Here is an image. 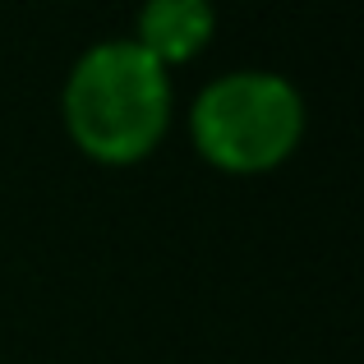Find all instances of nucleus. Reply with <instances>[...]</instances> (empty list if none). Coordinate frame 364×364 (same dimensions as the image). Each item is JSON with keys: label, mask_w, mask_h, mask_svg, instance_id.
<instances>
[{"label": "nucleus", "mask_w": 364, "mask_h": 364, "mask_svg": "<svg viewBox=\"0 0 364 364\" xmlns=\"http://www.w3.org/2000/svg\"><path fill=\"white\" fill-rule=\"evenodd\" d=\"M65 129L83 157L134 166L171 129V74L139 42H97L65 79Z\"/></svg>", "instance_id": "1"}, {"label": "nucleus", "mask_w": 364, "mask_h": 364, "mask_svg": "<svg viewBox=\"0 0 364 364\" xmlns=\"http://www.w3.org/2000/svg\"><path fill=\"white\" fill-rule=\"evenodd\" d=\"M189 134L203 161L231 176L272 171L304 139V97L267 70H235L208 83L189 107Z\"/></svg>", "instance_id": "2"}, {"label": "nucleus", "mask_w": 364, "mask_h": 364, "mask_svg": "<svg viewBox=\"0 0 364 364\" xmlns=\"http://www.w3.org/2000/svg\"><path fill=\"white\" fill-rule=\"evenodd\" d=\"M217 33V9L213 0H143L139 9V33L134 42L161 65H185L213 42Z\"/></svg>", "instance_id": "3"}]
</instances>
